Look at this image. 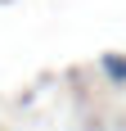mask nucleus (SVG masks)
<instances>
[{
    "instance_id": "f257e3e1",
    "label": "nucleus",
    "mask_w": 126,
    "mask_h": 131,
    "mask_svg": "<svg viewBox=\"0 0 126 131\" xmlns=\"http://www.w3.org/2000/svg\"><path fill=\"white\" fill-rule=\"evenodd\" d=\"M99 68L117 81V86H126V54H104V59H99Z\"/></svg>"
}]
</instances>
